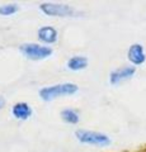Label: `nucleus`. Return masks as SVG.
<instances>
[{
    "label": "nucleus",
    "instance_id": "f8f14e48",
    "mask_svg": "<svg viewBox=\"0 0 146 152\" xmlns=\"http://www.w3.org/2000/svg\"><path fill=\"white\" fill-rule=\"evenodd\" d=\"M4 104H5V100H4V98H3V96H0V109L4 107Z\"/></svg>",
    "mask_w": 146,
    "mask_h": 152
},
{
    "label": "nucleus",
    "instance_id": "7ed1b4c3",
    "mask_svg": "<svg viewBox=\"0 0 146 152\" xmlns=\"http://www.w3.org/2000/svg\"><path fill=\"white\" fill-rule=\"evenodd\" d=\"M76 138L81 143L87 145H95V146H108L111 143L109 137L104 133L94 132V131H85V129H79L75 132Z\"/></svg>",
    "mask_w": 146,
    "mask_h": 152
},
{
    "label": "nucleus",
    "instance_id": "6e6552de",
    "mask_svg": "<svg viewBox=\"0 0 146 152\" xmlns=\"http://www.w3.org/2000/svg\"><path fill=\"white\" fill-rule=\"evenodd\" d=\"M38 38L45 43H55L57 41V31L54 27H42L38 29Z\"/></svg>",
    "mask_w": 146,
    "mask_h": 152
},
{
    "label": "nucleus",
    "instance_id": "0eeeda50",
    "mask_svg": "<svg viewBox=\"0 0 146 152\" xmlns=\"http://www.w3.org/2000/svg\"><path fill=\"white\" fill-rule=\"evenodd\" d=\"M12 114L17 119L26 121L32 115V108L27 103H17L12 108Z\"/></svg>",
    "mask_w": 146,
    "mask_h": 152
},
{
    "label": "nucleus",
    "instance_id": "39448f33",
    "mask_svg": "<svg viewBox=\"0 0 146 152\" xmlns=\"http://www.w3.org/2000/svg\"><path fill=\"white\" fill-rule=\"evenodd\" d=\"M135 71H136V69L134 67V66H125V67L117 69V70H114V71H112L111 72L109 83L112 85L120 84L121 81H123V80L132 77V76L135 75Z\"/></svg>",
    "mask_w": 146,
    "mask_h": 152
},
{
    "label": "nucleus",
    "instance_id": "f257e3e1",
    "mask_svg": "<svg viewBox=\"0 0 146 152\" xmlns=\"http://www.w3.org/2000/svg\"><path fill=\"white\" fill-rule=\"evenodd\" d=\"M79 90L76 84L73 83H62V84H56L51 85V86L42 88L40 90V96L42 100L51 102L59 96H64V95H73Z\"/></svg>",
    "mask_w": 146,
    "mask_h": 152
},
{
    "label": "nucleus",
    "instance_id": "9d476101",
    "mask_svg": "<svg viewBox=\"0 0 146 152\" xmlns=\"http://www.w3.org/2000/svg\"><path fill=\"white\" fill-rule=\"evenodd\" d=\"M61 118L65 123H69V124H76L80 119L79 114L74 109H64L61 112Z\"/></svg>",
    "mask_w": 146,
    "mask_h": 152
},
{
    "label": "nucleus",
    "instance_id": "9b49d317",
    "mask_svg": "<svg viewBox=\"0 0 146 152\" xmlns=\"http://www.w3.org/2000/svg\"><path fill=\"white\" fill-rule=\"evenodd\" d=\"M18 5L15 4H5V5H0V15H13L18 12Z\"/></svg>",
    "mask_w": 146,
    "mask_h": 152
},
{
    "label": "nucleus",
    "instance_id": "f03ea898",
    "mask_svg": "<svg viewBox=\"0 0 146 152\" xmlns=\"http://www.w3.org/2000/svg\"><path fill=\"white\" fill-rule=\"evenodd\" d=\"M42 13L50 17H78L79 12L71 5L56 3H43L40 5Z\"/></svg>",
    "mask_w": 146,
    "mask_h": 152
},
{
    "label": "nucleus",
    "instance_id": "1a4fd4ad",
    "mask_svg": "<svg viewBox=\"0 0 146 152\" xmlns=\"http://www.w3.org/2000/svg\"><path fill=\"white\" fill-rule=\"evenodd\" d=\"M88 66V58L84 56H74L67 61V67L73 71L84 70Z\"/></svg>",
    "mask_w": 146,
    "mask_h": 152
},
{
    "label": "nucleus",
    "instance_id": "423d86ee",
    "mask_svg": "<svg viewBox=\"0 0 146 152\" xmlns=\"http://www.w3.org/2000/svg\"><path fill=\"white\" fill-rule=\"evenodd\" d=\"M127 57H128V60L134 65H136V66L142 65L145 62V60H146L144 47L141 46L140 43H134L128 48V52H127Z\"/></svg>",
    "mask_w": 146,
    "mask_h": 152
},
{
    "label": "nucleus",
    "instance_id": "20e7f679",
    "mask_svg": "<svg viewBox=\"0 0 146 152\" xmlns=\"http://www.w3.org/2000/svg\"><path fill=\"white\" fill-rule=\"evenodd\" d=\"M21 52L29 60H43L52 55V48L37 43H24L21 46Z\"/></svg>",
    "mask_w": 146,
    "mask_h": 152
}]
</instances>
